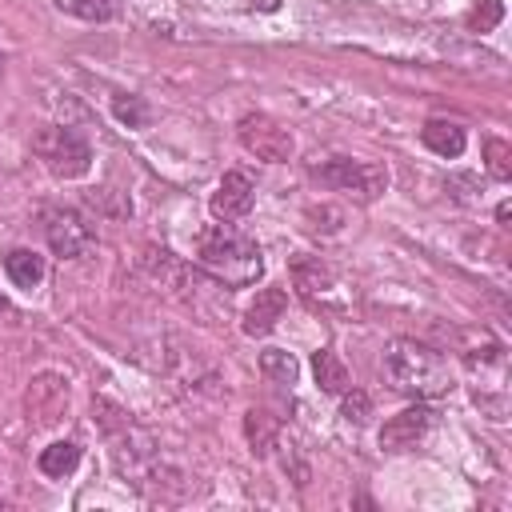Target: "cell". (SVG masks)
<instances>
[{"label": "cell", "mask_w": 512, "mask_h": 512, "mask_svg": "<svg viewBox=\"0 0 512 512\" xmlns=\"http://www.w3.org/2000/svg\"><path fill=\"white\" fill-rule=\"evenodd\" d=\"M384 376L392 380L396 392H408L416 400H432V396L452 392L448 360L420 340H392L384 348Z\"/></svg>", "instance_id": "6da1fadb"}, {"label": "cell", "mask_w": 512, "mask_h": 512, "mask_svg": "<svg viewBox=\"0 0 512 512\" xmlns=\"http://www.w3.org/2000/svg\"><path fill=\"white\" fill-rule=\"evenodd\" d=\"M196 264L216 280V284H228V288H244L252 284L260 272H264V260H260V248L252 236L228 228V224H216L200 236V248H196Z\"/></svg>", "instance_id": "7a4b0ae2"}, {"label": "cell", "mask_w": 512, "mask_h": 512, "mask_svg": "<svg viewBox=\"0 0 512 512\" xmlns=\"http://www.w3.org/2000/svg\"><path fill=\"white\" fill-rule=\"evenodd\" d=\"M32 152L56 180H76L92 168V148L76 128H40L32 136Z\"/></svg>", "instance_id": "3957f363"}, {"label": "cell", "mask_w": 512, "mask_h": 512, "mask_svg": "<svg viewBox=\"0 0 512 512\" xmlns=\"http://www.w3.org/2000/svg\"><path fill=\"white\" fill-rule=\"evenodd\" d=\"M312 180H320L324 188L332 192H348L356 200H376L384 188H388V168L384 164H368V160H348V156H336V160H324L312 168Z\"/></svg>", "instance_id": "277c9868"}, {"label": "cell", "mask_w": 512, "mask_h": 512, "mask_svg": "<svg viewBox=\"0 0 512 512\" xmlns=\"http://www.w3.org/2000/svg\"><path fill=\"white\" fill-rule=\"evenodd\" d=\"M236 136H240L244 152H252L256 160H268V164H284V160H292V152H296L292 128H284V124L272 120L268 112H248V116H240Z\"/></svg>", "instance_id": "5b68a950"}, {"label": "cell", "mask_w": 512, "mask_h": 512, "mask_svg": "<svg viewBox=\"0 0 512 512\" xmlns=\"http://www.w3.org/2000/svg\"><path fill=\"white\" fill-rule=\"evenodd\" d=\"M68 404H72V388H68V376L64 372H36L28 392H24V412L32 424L48 428V424H60L68 416Z\"/></svg>", "instance_id": "8992f818"}, {"label": "cell", "mask_w": 512, "mask_h": 512, "mask_svg": "<svg viewBox=\"0 0 512 512\" xmlns=\"http://www.w3.org/2000/svg\"><path fill=\"white\" fill-rule=\"evenodd\" d=\"M44 236H48V248H52L60 260H80V256H88L92 244H96L88 220H84L76 208H48V212H44Z\"/></svg>", "instance_id": "52a82bcc"}, {"label": "cell", "mask_w": 512, "mask_h": 512, "mask_svg": "<svg viewBox=\"0 0 512 512\" xmlns=\"http://www.w3.org/2000/svg\"><path fill=\"white\" fill-rule=\"evenodd\" d=\"M428 428H432V412H428L424 404H412V408H404V412H396V416L384 420V428H380V448H388V452H408V448H416V444L424 440Z\"/></svg>", "instance_id": "ba28073f"}, {"label": "cell", "mask_w": 512, "mask_h": 512, "mask_svg": "<svg viewBox=\"0 0 512 512\" xmlns=\"http://www.w3.org/2000/svg\"><path fill=\"white\" fill-rule=\"evenodd\" d=\"M252 200H256L252 180H248L244 172H224V180L216 184V192H212L208 208H212V216H216V220L232 224V220H244V216L252 212Z\"/></svg>", "instance_id": "9c48e42d"}, {"label": "cell", "mask_w": 512, "mask_h": 512, "mask_svg": "<svg viewBox=\"0 0 512 512\" xmlns=\"http://www.w3.org/2000/svg\"><path fill=\"white\" fill-rule=\"evenodd\" d=\"M292 280H296L300 296H308L312 304H332L328 296L340 288L336 284V272L324 260H316V256H296L292 260Z\"/></svg>", "instance_id": "30bf717a"}, {"label": "cell", "mask_w": 512, "mask_h": 512, "mask_svg": "<svg viewBox=\"0 0 512 512\" xmlns=\"http://www.w3.org/2000/svg\"><path fill=\"white\" fill-rule=\"evenodd\" d=\"M284 308H288V292L284 288H260L256 300L244 308V324L240 328L248 336H268L276 328V320L284 316Z\"/></svg>", "instance_id": "8fae6325"}, {"label": "cell", "mask_w": 512, "mask_h": 512, "mask_svg": "<svg viewBox=\"0 0 512 512\" xmlns=\"http://www.w3.org/2000/svg\"><path fill=\"white\" fill-rule=\"evenodd\" d=\"M420 140H424V148H432V152L444 156V160H456V156L464 152V144H468L464 128L452 124V120H428V124L420 128Z\"/></svg>", "instance_id": "7c38bea8"}, {"label": "cell", "mask_w": 512, "mask_h": 512, "mask_svg": "<svg viewBox=\"0 0 512 512\" xmlns=\"http://www.w3.org/2000/svg\"><path fill=\"white\" fill-rule=\"evenodd\" d=\"M4 272H8V280L16 288H36L44 280V256L32 252V248H12L4 256Z\"/></svg>", "instance_id": "4fadbf2b"}, {"label": "cell", "mask_w": 512, "mask_h": 512, "mask_svg": "<svg viewBox=\"0 0 512 512\" xmlns=\"http://www.w3.org/2000/svg\"><path fill=\"white\" fill-rule=\"evenodd\" d=\"M312 376H316L320 392H328V396H340V392L352 384V376H348L344 360H340L332 348H320V352L312 356Z\"/></svg>", "instance_id": "5bb4252c"}, {"label": "cell", "mask_w": 512, "mask_h": 512, "mask_svg": "<svg viewBox=\"0 0 512 512\" xmlns=\"http://www.w3.org/2000/svg\"><path fill=\"white\" fill-rule=\"evenodd\" d=\"M244 436H248V444H252L256 456H268L276 448V416H268L264 408L244 412Z\"/></svg>", "instance_id": "9a60e30c"}, {"label": "cell", "mask_w": 512, "mask_h": 512, "mask_svg": "<svg viewBox=\"0 0 512 512\" xmlns=\"http://www.w3.org/2000/svg\"><path fill=\"white\" fill-rule=\"evenodd\" d=\"M260 372H264V380H272V384H296L300 364H296V356L284 352V348H264V352H260Z\"/></svg>", "instance_id": "2e32d148"}, {"label": "cell", "mask_w": 512, "mask_h": 512, "mask_svg": "<svg viewBox=\"0 0 512 512\" xmlns=\"http://www.w3.org/2000/svg\"><path fill=\"white\" fill-rule=\"evenodd\" d=\"M76 464H80V448L72 440H56L40 452V472L44 476H68Z\"/></svg>", "instance_id": "e0dca14e"}, {"label": "cell", "mask_w": 512, "mask_h": 512, "mask_svg": "<svg viewBox=\"0 0 512 512\" xmlns=\"http://www.w3.org/2000/svg\"><path fill=\"white\" fill-rule=\"evenodd\" d=\"M124 0H60V8H68L80 20H112L120 12Z\"/></svg>", "instance_id": "ac0fdd59"}, {"label": "cell", "mask_w": 512, "mask_h": 512, "mask_svg": "<svg viewBox=\"0 0 512 512\" xmlns=\"http://www.w3.org/2000/svg\"><path fill=\"white\" fill-rule=\"evenodd\" d=\"M112 112H116V120L128 124V128H144V124H148V104H144L140 96L120 92V96L112 100Z\"/></svg>", "instance_id": "d6986e66"}, {"label": "cell", "mask_w": 512, "mask_h": 512, "mask_svg": "<svg viewBox=\"0 0 512 512\" xmlns=\"http://www.w3.org/2000/svg\"><path fill=\"white\" fill-rule=\"evenodd\" d=\"M500 16H504V4L500 0H472V8H468V28H476V32H492L496 24H500Z\"/></svg>", "instance_id": "ffe728a7"}, {"label": "cell", "mask_w": 512, "mask_h": 512, "mask_svg": "<svg viewBox=\"0 0 512 512\" xmlns=\"http://www.w3.org/2000/svg\"><path fill=\"white\" fill-rule=\"evenodd\" d=\"M484 156H488V172H492L496 180H512V148H508L504 140L488 136V140H484Z\"/></svg>", "instance_id": "44dd1931"}, {"label": "cell", "mask_w": 512, "mask_h": 512, "mask_svg": "<svg viewBox=\"0 0 512 512\" xmlns=\"http://www.w3.org/2000/svg\"><path fill=\"white\" fill-rule=\"evenodd\" d=\"M340 396H344V400H340V412H344L348 424H364V420L372 416V396H368V392H360V388L348 384Z\"/></svg>", "instance_id": "7402d4cb"}, {"label": "cell", "mask_w": 512, "mask_h": 512, "mask_svg": "<svg viewBox=\"0 0 512 512\" xmlns=\"http://www.w3.org/2000/svg\"><path fill=\"white\" fill-rule=\"evenodd\" d=\"M0 316H4V324H16V308H12L4 296H0Z\"/></svg>", "instance_id": "603a6c76"}, {"label": "cell", "mask_w": 512, "mask_h": 512, "mask_svg": "<svg viewBox=\"0 0 512 512\" xmlns=\"http://www.w3.org/2000/svg\"><path fill=\"white\" fill-rule=\"evenodd\" d=\"M508 216H512V204H508V200H504V204H500V208H496V220H500V224H508Z\"/></svg>", "instance_id": "cb8c5ba5"}, {"label": "cell", "mask_w": 512, "mask_h": 512, "mask_svg": "<svg viewBox=\"0 0 512 512\" xmlns=\"http://www.w3.org/2000/svg\"><path fill=\"white\" fill-rule=\"evenodd\" d=\"M0 508H4V500H0Z\"/></svg>", "instance_id": "d4e9b609"}, {"label": "cell", "mask_w": 512, "mask_h": 512, "mask_svg": "<svg viewBox=\"0 0 512 512\" xmlns=\"http://www.w3.org/2000/svg\"><path fill=\"white\" fill-rule=\"evenodd\" d=\"M0 64H4V56H0Z\"/></svg>", "instance_id": "484cf974"}]
</instances>
